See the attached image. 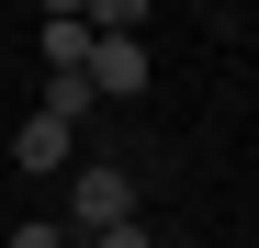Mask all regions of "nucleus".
I'll use <instances>...</instances> for the list:
<instances>
[{
	"instance_id": "obj_5",
	"label": "nucleus",
	"mask_w": 259,
	"mask_h": 248,
	"mask_svg": "<svg viewBox=\"0 0 259 248\" xmlns=\"http://www.w3.org/2000/svg\"><path fill=\"white\" fill-rule=\"evenodd\" d=\"M12 248H79V237H68L57 215H23V226H12Z\"/></svg>"
},
{
	"instance_id": "obj_3",
	"label": "nucleus",
	"mask_w": 259,
	"mask_h": 248,
	"mask_svg": "<svg viewBox=\"0 0 259 248\" xmlns=\"http://www.w3.org/2000/svg\"><path fill=\"white\" fill-rule=\"evenodd\" d=\"M34 46H46V79H79V68H91V12H79V0H57Z\"/></svg>"
},
{
	"instance_id": "obj_6",
	"label": "nucleus",
	"mask_w": 259,
	"mask_h": 248,
	"mask_svg": "<svg viewBox=\"0 0 259 248\" xmlns=\"http://www.w3.org/2000/svg\"><path fill=\"white\" fill-rule=\"evenodd\" d=\"M91 248H158V237H147V215H136V226H102Z\"/></svg>"
},
{
	"instance_id": "obj_4",
	"label": "nucleus",
	"mask_w": 259,
	"mask_h": 248,
	"mask_svg": "<svg viewBox=\"0 0 259 248\" xmlns=\"http://www.w3.org/2000/svg\"><path fill=\"white\" fill-rule=\"evenodd\" d=\"M12 170H23V181H46V170H68V124H46V113H34L23 136H12Z\"/></svg>"
},
{
	"instance_id": "obj_2",
	"label": "nucleus",
	"mask_w": 259,
	"mask_h": 248,
	"mask_svg": "<svg viewBox=\"0 0 259 248\" xmlns=\"http://www.w3.org/2000/svg\"><path fill=\"white\" fill-rule=\"evenodd\" d=\"M79 79H91V102H136L147 91V46L136 34H91V68Z\"/></svg>"
},
{
	"instance_id": "obj_1",
	"label": "nucleus",
	"mask_w": 259,
	"mask_h": 248,
	"mask_svg": "<svg viewBox=\"0 0 259 248\" xmlns=\"http://www.w3.org/2000/svg\"><path fill=\"white\" fill-rule=\"evenodd\" d=\"M102 226H136V181L124 170H68V237L91 248Z\"/></svg>"
}]
</instances>
